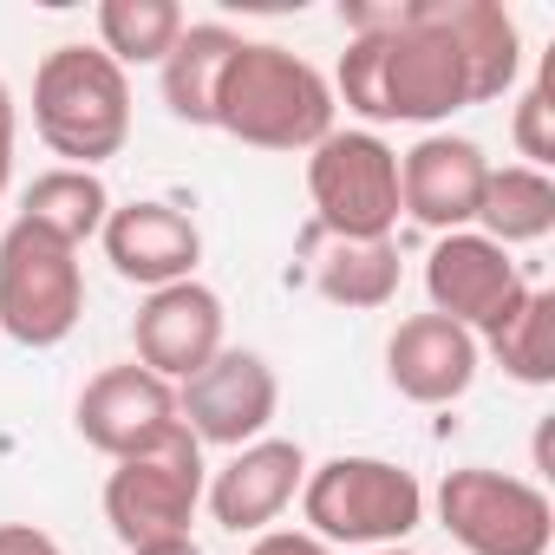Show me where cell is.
<instances>
[{
    "label": "cell",
    "instance_id": "cell-12",
    "mask_svg": "<svg viewBox=\"0 0 555 555\" xmlns=\"http://www.w3.org/2000/svg\"><path fill=\"white\" fill-rule=\"evenodd\" d=\"M138 340V366L183 386L196 379L216 353H222V301L203 282H177V288H151V301L131 321Z\"/></svg>",
    "mask_w": 555,
    "mask_h": 555
},
{
    "label": "cell",
    "instance_id": "cell-7",
    "mask_svg": "<svg viewBox=\"0 0 555 555\" xmlns=\"http://www.w3.org/2000/svg\"><path fill=\"white\" fill-rule=\"evenodd\" d=\"M438 522L451 529L457 548L470 555H548L555 542V509L529 477L464 464L438 490Z\"/></svg>",
    "mask_w": 555,
    "mask_h": 555
},
{
    "label": "cell",
    "instance_id": "cell-28",
    "mask_svg": "<svg viewBox=\"0 0 555 555\" xmlns=\"http://www.w3.org/2000/svg\"><path fill=\"white\" fill-rule=\"evenodd\" d=\"M131 555H203L190 535H177V542H144V548H131Z\"/></svg>",
    "mask_w": 555,
    "mask_h": 555
},
{
    "label": "cell",
    "instance_id": "cell-26",
    "mask_svg": "<svg viewBox=\"0 0 555 555\" xmlns=\"http://www.w3.org/2000/svg\"><path fill=\"white\" fill-rule=\"evenodd\" d=\"M248 555H334L321 535H308V529H274V535H261Z\"/></svg>",
    "mask_w": 555,
    "mask_h": 555
},
{
    "label": "cell",
    "instance_id": "cell-16",
    "mask_svg": "<svg viewBox=\"0 0 555 555\" xmlns=\"http://www.w3.org/2000/svg\"><path fill=\"white\" fill-rule=\"evenodd\" d=\"M386 373H392L399 399H412V405H451L477 379V334H464L444 314H412L386 340Z\"/></svg>",
    "mask_w": 555,
    "mask_h": 555
},
{
    "label": "cell",
    "instance_id": "cell-6",
    "mask_svg": "<svg viewBox=\"0 0 555 555\" xmlns=\"http://www.w3.org/2000/svg\"><path fill=\"white\" fill-rule=\"evenodd\" d=\"M379 99H386V125H438L451 112L470 105V73L457 40L438 27L431 0H405L399 27L379 34Z\"/></svg>",
    "mask_w": 555,
    "mask_h": 555
},
{
    "label": "cell",
    "instance_id": "cell-30",
    "mask_svg": "<svg viewBox=\"0 0 555 555\" xmlns=\"http://www.w3.org/2000/svg\"><path fill=\"white\" fill-rule=\"evenodd\" d=\"M0 190H8V177H0Z\"/></svg>",
    "mask_w": 555,
    "mask_h": 555
},
{
    "label": "cell",
    "instance_id": "cell-5",
    "mask_svg": "<svg viewBox=\"0 0 555 555\" xmlns=\"http://www.w3.org/2000/svg\"><path fill=\"white\" fill-rule=\"evenodd\" d=\"M314 229L334 242H386L399 222V157L373 131H327L308 157Z\"/></svg>",
    "mask_w": 555,
    "mask_h": 555
},
{
    "label": "cell",
    "instance_id": "cell-11",
    "mask_svg": "<svg viewBox=\"0 0 555 555\" xmlns=\"http://www.w3.org/2000/svg\"><path fill=\"white\" fill-rule=\"evenodd\" d=\"M183 431L177 418V386L144 373L138 360L131 366H105L86 392H79V438L92 451H105L112 464L118 457H144L157 444H170Z\"/></svg>",
    "mask_w": 555,
    "mask_h": 555
},
{
    "label": "cell",
    "instance_id": "cell-20",
    "mask_svg": "<svg viewBox=\"0 0 555 555\" xmlns=\"http://www.w3.org/2000/svg\"><path fill=\"white\" fill-rule=\"evenodd\" d=\"M105 216H112V196H105L99 170H66V164L47 170V177H34V183H27V203H21V222L60 235V242H73V248H79L86 235H99Z\"/></svg>",
    "mask_w": 555,
    "mask_h": 555
},
{
    "label": "cell",
    "instance_id": "cell-15",
    "mask_svg": "<svg viewBox=\"0 0 555 555\" xmlns=\"http://www.w3.org/2000/svg\"><path fill=\"white\" fill-rule=\"evenodd\" d=\"M308 483V457H301V444L295 438H255V444H242L222 470H216V483H209V516L222 522V529H268L274 516H282L288 503H295V490Z\"/></svg>",
    "mask_w": 555,
    "mask_h": 555
},
{
    "label": "cell",
    "instance_id": "cell-25",
    "mask_svg": "<svg viewBox=\"0 0 555 555\" xmlns=\"http://www.w3.org/2000/svg\"><path fill=\"white\" fill-rule=\"evenodd\" d=\"M0 555H60V542L34 522H0Z\"/></svg>",
    "mask_w": 555,
    "mask_h": 555
},
{
    "label": "cell",
    "instance_id": "cell-9",
    "mask_svg": "<svg viewBox=\"0 0 555 555\" xmlns=\"http://www.w3.org/2000/svg\"><path fill=\"white\" fill-rule=\"evenodd\" d=\"M282 405V386H274V366L248 347H222L196 379L177 386V418L190 425L196 444H255Z\"/></svg>",
    "mask_w": 555,
    "mask_h": 555
},
{
    "label": "cell",
    "instance_id": "cell-21",
    "mask_svg": "<svg viewBox=\"0 0 555 555\" xmlns=\"http://www.w3.org/2000/svg\"><path fill=\"white\" fill-rule=\"evenodd\" d=\"M490 353L509 379L522 386H555V295L548 288H529L490 334Z\"/></svg>",
    "mask_w": 555,
    "mask_h": 555
},
{
    "label": "cell",
    "instance_id": "cell-27",
    "mask_svg": "<svg viewBox=\"0 0 555 555\" xmlns=\"http://www.w3.org/2000/svg\"><path fill=\"white\" fill-rule=\"evenodd\" d=\"M8 164H14V92L0 86V177H8Z\"/></svg>",
    "mask_w": 555,
    "mask_h": 555
},
{
    "label": "cell",
    "instance_id": "cell-18",
    "mask_svg": "<svg viewBox=\"0 0 555 555\" xmlns=\"http://www.w3.org/2000/svg\"><path fill=\"white\" fill-rule=\"evenodd\" d=\"M235 34L229 27H183L177 34V47L164 53V105H170V118H183V125H209L216 118V86H222V66L235 60Z\"/></svg>",
    "mask_w": 555,
    "mask_h": 555
},
{
    "label": "cell",
    "instance_id": "cell-8",
    "mask_svg": "<svg viewBox=\"0 0 555 555\" xmlns=\"http://www.w3.org/2000/svg\"><path fill=\"white\" fill-rule=\"evenodd\" d=\"M196 503H203V444L190 438V425L144 457H118V470L105 477V522L118 529L125 548L190 535Z\"/></svg>",
    "mask_w": 555,
    "mask_h": 555
},
{
    "label": "cell",
    "instance_id": "cell-4",
    "mask_svg": "<svg viewBox=\"0 0 555 555\" xmlns=\"http://www.w3.org/2000/svg\"><path fill=\"white\" fill-rule=\"evenodd\" d=\"M86 314V274L79 248L14 222L0 235V334L21 347H60Z\"/></svg>",
    "mask_w": 555,
    "mask_h": 555
},
{
    "label": "cell",
    "instance_id": "cell-10",
    "mask_svg": "<svg viewBox=\"0 0 555 555\" xmlns=\"http://www.w3.org/2000/svg\"><path fill=\"white\" fill-rule=\"evenodd\" d=\"M425 295H431V314L457 321L464 334H477V327L490 334L529 295V282L509 261V248H496L477 229H457V235H438V248L425 261Z\"/></svg>",
    "mask_w": 555,
    "mask_h": 555
},
{
    "label": "cell",
    "instance_id": "cell-22",
    "mask_svg": "<svg viewBox=\"0 0 555 555\" xmlns=\"http://www.w3.org/2000/svg\"><path fill=\"white\" fill-rule=\"evenodd\" d=\"M314 288L334 308H386L399 295V248L386 242H334L314 268Z\"/></svg>",
    "mask_w": 555,
    "mask_h": 555
},
{
    "label": "cell",
    "instance_id": "cell-1",
    "mask_svg": "<svg viewBox=\"0 0 555 555\" xmlns=\"http://www.w3.org/2000/svg\"><path fill=\"white\" fill-rule=\"evenodd\" d=\"M255 151H314L334 131V86L288 47L242 40L216 86V118Z\"/></svg>",
    "mask_w": 555,
    "mask_h": 555
},
{
    "label": "cell",
    "instance_id": "cell-24",
    "mask_svg": "<svg viewBox=\"0 0 555 555\" xmlns=\"http://www.w3.org/2000/svg\"><path fill=\"white\" fill-rule=\"evenodd\" d=\"M516 151L529 157V170H548L555 164V60H542L535 86L516 105Z\"/></svg>",
    "mask_w": 555,
    "mask_h": 555
},
{
    "label": "cell",
    "instance_id": "cell-13",
    "mask_svg": "<svg viewBox=\"0 0 555 555\" xmlns=\"http://www.w3.org/2000/svg\"><path fill=\"white\" fill-rule=\"evenodd\" d=\"M483 183H490V157L470 138H418L399 164V209L418 229L457 235L477 222Z\"/></svg>",
    "mask_w": 555,
    "mask_h": 555
},
{
    "label": "cell",
    "instance_id": "cell-2",
    "mask_svg": "<svg viewBox=\"0 0 555 555\" xmlns=\"http://www.w3.org/2000/svg\"><path fill=\"white\" fill-rule=\"evenodd\" d=\"M34 131L66 170H99L131 138V79L99 47H53L34 73Z\"/></svg>",
    "mask_w": 555,
    "mask_h": 555
},
{
    "label": "cell",
    "instance_id": "cell-19",
    "mask_svg": "<svg viewBox=\"0 0 555 555\" xmlns=\"http://www.w3.org/2000/svg\"><path fill=\"white\" fill-rule=\"evenodd\" d=\"M477 222L496 248H516V242H542L555 229V183L548 170H529V164H503L490 170L483 183V203H477Z\"/></svg>",
    "mask_w": 555,
    "mask_h": 555
},
{
    "label": "cell",
    "instance_id": "cell-29",
    "mask_svg": "<svg viewBox=\"0 0 555 555\" xmlns=\"http://www.w3.org/2000/svg\"><path fill=\"white\" fill-rule=\"evenodd\" d=\"M373 555H412V548H373Z\"/></svg>",
    "mask_w": 555,
    "mask_h": 555
},
{
    "label": "cell",
    "instance_id": "cell-17",
    "mask_svg": "<svg viewBox=\"0 0 555 555\" xmlns=\"http://www.w3.org/2000/svg\"><path fill=\"white\" fill-rule=\"evenodd\" d=\"M438 27L457 40L464 53V73H470V105L483 99H503L522 73V34L509 21L503 0H431Z\"/></svg>",
    "mask_w": 555,
    "mask_h": 555
},
{
    "label": "cell",
    "instance_id": "cell-23",
    "mask_svg": "<svg viewBox=\"0 0 555 555\" xmlns=\"http://www.w3.org/2000/svg\"><path fill=\"white\" fill-rule=\"evenodd\" d=\"M183 34V8L177 0H105L99 8V53L118 66H164V53Z\"/></svg>",
    "mask_w": 555,
    "mask_h": 555
},
{
    "label": "cell",
    "instance_id": "cell-3",
    "mask_svg": "<svg viewBox=\"0 0 555 555\" xmlns=\"http://www.w3.org/2000/svg\"><path fill=\"white\" fill-rule=\"evenodd\" d=\"M301 509L321 542H373L399 548L425 522V490L405 464L386 457H334L301 483Z\"/></svg>",
    "mask_w": 555,
    "mask_h": 555
},
{
    "label": "cell",
    "instance_id": "cell-14",
    "mask_svg": "<svg viewBox=\"0 0 555 555\" xmlns=\"http://www.w3.org/2000/svg\"><path fill=\"white\" fill-rule=\"evenodd\" d=\"M105 255L138 288H177L203 261V229L177 203H125L105 216Z\"/></svg>",
    "mask_w": 555,
    "mask_h": 555
}]
</instances>
